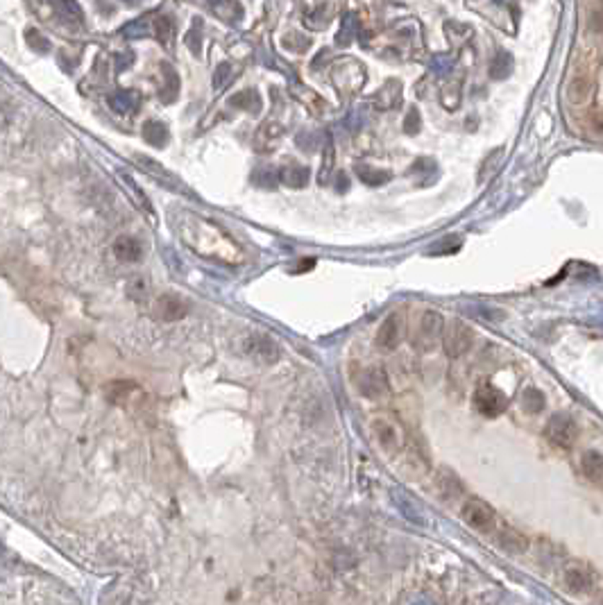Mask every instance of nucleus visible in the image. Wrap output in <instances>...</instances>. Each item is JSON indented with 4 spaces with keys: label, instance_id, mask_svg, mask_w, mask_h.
Returning <instances> with one entry per match:
<instances>
[{
    "label": "nucleus",
    "instance_id": "nucleus-1",
    "mask_svg": "<svg viewBox=\"0 0 603 605\" xmlns=\"http://www.w3.org/2000/svg\"><path fill=\"white\" fill-rule=\"evenodd\" d=\"M544 435L558 449H572L578 440V424L574 422L572 415L567 413H553L544 428Z\"/></svg>",
    "mask_w": 603,
    "mask_h": 605
},
{
    "label": "nucleus",
    "instance_id": "nucleus-2",
    "mask_svg": "<svg viewBox=\"0 0 603 605\" xmlns=\"http://www.w3.org/2000/svg\"><path fill=\"white\" fill-rule=\"evenodd\" d=\"M460 517L470 528L479 531V533H492L497 526V515H494L492 506L485 504L483 499H477V496H472L463 504Z\"/></svg>",
    "mask_w": 603,
    "mask_h": 605
},
{
    "label": "nucleus",
    "instance_id": "nucleus-3",
    "mask_svg": "<svg viewBox=\"0 0 603 605\" xmlns=\"http://www.w3.org/2000/svg\"><path fill=\"white\" fill-rule=\"evenodd\" d=\"M474 343V331L468 327L465 322L460 320H454L449 322L445 327V333H443V347L445 352L451 356V358H458L463 354L470 352V347Z\"/></svg>",
    "mask_w": 603,
    "mask_h": 605
},
{
    "label": "nucleus",
    "instance_id": "nucleus-4",
    "mask_svg": "<svg viewBox=\"0 0 603 605\" xmlns=\"http://www.w3.org/2000/svg\"><path fill=\"white\" fill-rule=\"evenodd\" d=\"M445 333V320L438 311H424L420 318V327H417V335H415V345L428 352L433 349L436 343L443 338Z\"/></svg>",
    "mask_w": 603,
    "mask_h": 605
},
{
    "label": "nucleus",
    "instance_id": "nucleus-5",
    "mask_svg": "<svg viewBox=\"0 0 603 605\" xmlns=\"http://www.w3.org/2000/svg\"><path fill=\"white\" fill-rule=\"evenodd\" d=\"M474 406H477V411L481 415L497 417L506 411L508 399L499 388L490 386V383H481V386L474 390Z\"/></svg>",
    "mask_w": 603,
    "mask_h": 605
},
{
    "label": "nucleus",
    "instance_id": "nucleus-6",
    "mask_svg": "<svg viewBox=\"0 0 603 605\" xmlns=\"http://www.w3.org/2000/svg\"><path fill=\"white\" fill-rule=\"evenodd\" d=\"M563 585L565 589L570 592V594L574 596H583V594H590L594 587V578H592V572L581 565V562H567L565 569H563Z\"/></svg>",
    "mask_w": 603,
    "mask_h": 605
},
{
    "label": "nucleus",
    "instance_id": "nucleus-7",
    "mask_svg": "<svg viewBox=\"0 0 603 605\" xmlns=\"http://www.w3.org/2000/svg\"><path fill=\"white\" fill-rule=\"evenodd\" d=\"M372 433L379 442V447L392 453L402 447V428L397 422H392L390 417H377L372 422Z\"/></svg>",
    "mask_w": 603,
    "mask_h": 605
},
{
    "label": "nucleus",
    "instance_id": "nucleus-8",
    "mask_svg": "<svg viewBox=\"0 0 603 605\" xmlns=\"http://www.w3.org/2000/svg\"><path fill=\"white\" fill-rule=\"evenodd\" d=\"M134 161H136V166L141 168L143 172H148L150 177H155V179H159V184H164L166 189H170V191H175V193H184V195H191V191L187 189V186H184L175 174L172 172H168L166 168H161L157 161H153V159H148V157H143V155H136L134 157Z\"/></svg>",
    "mask_w": 603,
    "mask_h": 605
},
{
    "label": "nucleus",
    "instance_id": "nucleus-9",
    "mask_svg": "<svg viewBox=\"0 0 603 605\" xmlns=\"http://www.w3.org/2000/svg\"><path fill=\"white\" fill-rule=\"evenodd\" d=\"M565 93H567V102L570 104H574V107H585L594 96V84L587 75H574L570 79V84H567Z\"/></svg>",
    "mask_w": 603,
    "mask_h": 605
},
{
    "label": "nucleus",
    "instance_id": "nucleus-10",
    "mask_svg": "<svg viewBox=\"0 0 603 605\" xmlns=\"http://www.w3.org/2000/svg\"><path fill=\"white\" fill-rule=\"evenodd\" d=\"M155 311H157V316H159L161 320L175 322V320H182L184 316H187V313H189V304H187V301H184L179 295L166 293V295H161V297L157 299Z\"/></svg>",
    "mask_w": 603,
    "mask_h": 605
},
{
    "label": "nucleus",
    "instance_id": "nucleus-11",
    "mask_svg": "<svg viewBox=\"0 0 603 605\" xmlns=\"http://www.w3.org/2000/svg\"><path fill=\"white\" fill-rule=\"evenodd\" d=\"M399 338H402V318L397 313H392L381 324V329L377 333V345L381 349H386V352H392L399 345Z\"/></svg>",
    "mask_w": 603,
    "mask_h": 605
},
{
    "label": "nucleus",
    "instance_id": "nucleus-12",
    "mask_svg": "<svg viewBox=\"0 0 603 605\" xmlns=\"http://www.w3.org/2000/svg\"><path fill=\"white\" fill-rule=\"evenodd\" d=\"M282 136H284V127L282 125H277V123H263L261 127H259V132L254 134V141H252V145H254V150H257V152H270V150H275L277 148V143L282 141Z\"/></svg>",
    "mask_w": 603,
    "mask_h": 605
},
{
    "label": "nucleus",
    "instance_id": "nucleus-13",
    "mask_svg": "<svg viewBox=\"0 0 603 605\" xmlns=\"http://www.w3.org/2000/svg\"><path fill=\"white\" fill-rule=\"evenodd\" d=\"M361 392L365 394V397H381V394L388 392V377L384 370L379 367H370L365 370V374L361 379Z\"/></svg>",
    "mask_w": 603,
    "mask_h": 605
},
{
    "label": "nucleus",
    "instance_id": "nucleus-14",
    "mask_svg": "<svg viewBox=\"0 0 603 605\" xmlns=\"http://www.w3.org/2000/svg\"><path fill=\"white\" fill-rule=\"evenodd\" d=\"M114 254L123 263H136L143 259V245L134 236H121L114 243Z\"/></svg>",
    "mask_w": 603,
    "mask_h": 605
},
{
    "label": "nucleus",
    "instance_id": "nucleus-15",
    "mask_svg": "<svg viewBox=\"0 0 603 605\" xmlns=\"http://www.w3.org/2000/svg\"><path fill=\"white\" fill-rule=\"evenodd\" d=\"M497 542H499V546L506 553H513V555H521V553H526V549H529L526 535L519 533L517 528H510V526H504L499 531V535H497Z\"/></svg>",
    "mask_w": 603,
    "mask_h": 605
},
{
    "label": "nucleus",
    "instance_id": "nucleus-16",
    "mask_svg": "<svg viewBox=\"0 0 603 605\" xmlns=\"http://www.w3.org/2000/svg\"><path fill=\"white\" fill-rule=\"evenodd\" d=\"M581 472L590 483L603 485V453L587 449L581 456Z\"/></svg>",
    "mask_w": 603,
    "mask_h": 605
},
{
    "label": "nucleus",
    "instance_id": "nucleus-17",
    "mask_svg": "<svg viewBox=\"0 0 603 605\" xmlns=\"http://www.w3.org/2000/svg\"><path fill=\"white\" fill-rule=\"evenodd\" d=\"M280 179L291 186V189H304L311 179V170L306 166L297 164V161H288V164L280 170Z\"/></svg>",
    "mask_w": 603,
    "mask_h": 605
},
{
    "label": "nucleus",
    "instance_id": "nucleus-18",
    "mask_svg": "<svg viewBox=\"0 0 603 605\" xmlns=\"http://www.w3.org/2000/svg\"><path fill=\"white\" fill-rule=\"evenodd\" d=\"M107 102H109V107L116 113H127V111H136L138 109L141 96H138V91H134V89H123V91L111 93V96L107 98Z\"/></svg>",
    "mask_w": 603,
    "mask_h": 605
},
{
    "label": "nucleus",
    "instance_id": "nucleus-19",
    "mask_svg": "<svg viewBox=\"0 0 603 605\" xmlns=\"http://www.w3.org/2000/svg\"><path fill=\"white\" fill-rule=\"evenodd\" d=\"M161 79H164V84H161V100L164 102H175L177 100V93H179V77L175 73V68H172L170 64H161Z\"/></svg>",
    "mask_w": 603,
    "mask_h": 605
},
{
    "label": "nucleus",
    "instance_id": "nucleus-20",
    "mask_svg": "<svg viewBox=\"0 0 603 605\" xmlns=\"http://www.w3.org/2000/svg\"><path fill=\"white\" fill-rule=\"evenodd\" d=\"M118 179H121V186H123V189L127 191V195L132 197V202H134L138 209H141L143 213H148L150 218H153V216H155L153 206H150V202H148L145 193H143L141 189H138L136 184H134V179L130 177V174H127V172H118Z\"/></svg>",
    "mask_w": 603,
    "mask_h": 605
},
{
    "label": "nucleus",
    "instance_id": "nucleus-21",
    "mask_svg": "<svg viewBox=\"0 0 603 605\" xmlns=\"http://www.w3.org/2000/svg\"><path fill=\"white\" fill-rule=\"evenodd\" d=\"M143 138L148 145L153 148H164L170 141V132H168V125L161 123V121H148L143 125Z\"/></svg>",
    "mask_w": 603,
    "mask_h": 605
},
{
    "label": "nucleus",
    "instance_id": "nucleus-22",
    "mask_svg": "<svg viewBox=\"0 0 603 605\" xmlns=\"http://www.w3.org/2000/svg\"><path fill=\"white\" fill-rule=\"evenodd\" d=\"M399 102H402V84L397 82V79H388V82L379 91L377 104L381 109H392V107H397Z\"/></svg>",
    "mask_w": 603,
    "mask_h": 605
},
{
    "label": "nucleus",
    "instance_id": "nucleus-23",
    "mask_svg": "<svg viewBox=\"0 0 603 605\" xmlns=\"http://www.w3.org/2000/svg\"><path fill=\"white\" fill-rule=\"evenodd\" d=\"M229 104L236 109H245V111H254L257 113L261 109V96L254 89H245V91H238L234 96L229 98Z\"/></svg>",
    "mask_w": 603,
    "mask_h": 605
},
{
    "label": "nucleus",
    "instance_id": "nucleus-24",
    "mask_svg": "<svg viewBox=\"0 0 603 605\" xmlns=\"http://www.w3.org/2000/svg\"><path fill=\"white\" fill-rule=\"evenodd\" d=\"M356 174L370 186H381V184L390 182V177H392L388 170H379V168H372L367 164H356Z\"/></svg>",
    "mask_w": 603,
    "mask_h": 605
},
{
    "label": "nucleus",
    "instance_id": "nucleus-25",
    "mask_svg": "<svg viewBox=\"0 0 603 605\" xmlns=\"http://www.w3.org/2000/svg\"><path fill=\"white\" fill-rule=\"evenodd\" d=\"M214 11L227 23H236L243 18V7H240V3H236V0H218V3L214 5Z\"/></svg>",
    "mask_w": 603,
    "mask_h": 605
},
{
    "label": "nucleus",
    "instance_id": "nucleus-26",
    "mask_svg": "<svg viewBox=\"0 0 603 605\" xmlns=\"http://www.w3.org/2000/svg\"><path fill=\"white\" fill-rule=\"evenodd\" d=\"M438 487H440V494H443L445 499H454L463 492V485L458 483V479L447 470H443L438 474Z\"/></svg>",
    "mask_w": 603,
    "mask_h": 605
},
{
    "label": "nucleus",
    "instance_id": "nucleus-27",
    "mask_svg": "<svg viewBox=\"0 0 603 605\" xmlns=\"http://www.w3.org/2000/svg\"><path fill=\"white\" fill-rule=\"evenodd\" d=\"M150 32H155V21H150L145 16L127 23V26L123 28V34L127 39H143V37H148Z\"/></svg>",
    "mask_w": 603,
    "mask_h": 605
},
{
    "label": "nucleus",
    "instance_id": "nucleus-28",
    "mask_svg": "<svg viewBox=\"0 0 603 605\" xmlns=\"http://www.w3.org/2000/svg\"><path fill=\"white\" fill-rule=\"evenodd\" d=\"M356 34H358V18L354 14H347L343 18V26H341L338 37H336V43H338V45H350Z\"/></svg>",
    "mask_w": 603,
    "mask_h": 605
},
{
    "label": "nucleus",
    "instance_id": "nucleus-29",
    "mask_svg": "<svg viewBox=\"0 0 603 605\" xmlns=\"http://www.w3.org/2000/svg\"><path fill=\"white\" fill-rule=\"evenodd\" d=\"M52 5L57 9V14L66 21H82V9H79L77 0H52Z\"/></svg>",
    "mask_w": 603,
    "mask_h": 605
},
{
    "label": "nucleus",
    "instance_id": "nucleus-30",
    "mask_svg": "<svg viewBox=\"0 0 603 605\" xmlns=\"http://www.w3.org/2000/svg\"><path fill=\"white\" fill-rule=\"evenodd\" d=\"M155 37L166 45L172 43V37H175V26H172L170 16H157L155 18Z\"/></svg>",
    "mask_w": 603,
    "mask_h": 605
},
{
    "label": "nucleus",
    "instance_id": "nucleus-31",
    "mask_svg": "<svg viewBox=\"0 0 603 605\" xmlns=\"http://www.w3.org/2000/svg\"><path fill=\"white\" fill-rule=\"evenodd\" d=\"M521 404H524V409L529 413H540L544 406H547V401H544V394L538 388H526L524 394H521Z\"/></svg>",
    "mask_w": 603,
    "mask_h": 605
},
{
    "label": "nucleus",
    "instance_id": "nucleus-32",
    "mask_svg": "<svg viewBox=\"0 0 603 605\" xmlns=\"http://www.w3.org/2000/svg\"><path fill=\"white\" fill-rule=\"evenodd\" d=\"M275 179H277V172L272 168H257L252 172V184L257 186H263V189H272L275 186Z\"/></svg>",
    "mask_w": 603,
    "mask_h": 605
},
{
    "label": "nucleus",
    "instance_id": "nucleus-33",
    "mask_svg": "<svg viewBox=\"0 0 603 605\" xmlns=\"http://www.w3.org/2000/svg\"><path fill=\"white\" fill-rule=\"evenodd\" d=\"M28 45L32 50H37V52H48L50 50V41L43 37L41 32H37V30H28Z\"/></svg>",
    "mask_w": 603,
    "mask_h": 605
},
{
    "label": "nucleus",
    "instance_id": "nucleus-34",
    "mask_svg": "<svg viewBox=\"0 0 603 605\" xmlns=\"http://www.w3.org/2000/svg\"><path fill=\"white\" fill-rule=\"evenodd\" d=\"M229 79H231V66H229L227 62L218 64L216 73H214V89H216V91L225 89V87H227V82H229Z\"/></svg>",
    "mask_w": 603,
    "mask_h": 605
},
{
    "label": "nucleus",
    "instance_id": "nucleus-35",
    "mask_svg": "<svg viewBox=\"0 0 603 605\" xmlns=\"http://www.w3.org/2000/svg\"><path fill=\"white\" fill-rule=\"evenodd\" d=\"M333 168V143L331 138H327V150H324V164H322V170H320V182L327 184V174L331 172Z\"/></svg>",
    "mask_w": 603,
    "mask_h": 605
},
{
    "label": "nucleus",
    "instance_id": "nucleus-36",
    "mask_svg": "<svg viewBox=\"0 0 603 605\" xmlns=\"http://www.w3.org/2000/svg\"><path fill=\"white\" fill-rule=\"evenodd\" d=\"M293 93H295V96H297V98H299L302 102H304V104H313V107H318V111H320V109L324 107V104H322V100H320V98L316 96V93H313V91H311V89H304V87H297V91H293Z\"/></svg>",
    "mask_w": 603,
    "mask_h": 605
},
{
    "label": "nucleus",
    "instance_id": "nucleus-37",
    "mask_svg": "<svg viewBox=\"0 0 603 605\" xmlns=\"http://www.w3.org/2000/svg\"><path fill=\"white\" fill-rule=\"evenodd\" d=\"M417 130H420V113H417V109H411L404 118V132L417 134Z\"/></svg>",
    "mask_w": 603,
    "mask_h": 605
},
{
    "label": "nucleus",
    "instance_id": "nucleus-38",
    "mask_svg": "<svg viewBox=\"0 0 603 605\" xmlns=\"http://www.w3.org/2000/svg\"><path fill=\"white\" fill-rule=\"evenodd\" d=\"M510 71V60L508 55H499L492 64V77H504Z\"/></svg>",
    "mask_w": 603,
    "mask_h": 605
},
{
    "label": "nucleus",
    "instance_id": "nucleus-39",
    "mask_svg": "<svg viewBox=\"0 0 603 605\" xmlns=\"http://www.w3.org/2000/svg\"><path fill=\"white\" fill-rule=\"evenodd\" d=\"M297 145H299L302 150H306V152H311V150H316V145H318V134L302 132V134L297 136Z\"/></svg>",
    "mask_w": 603,
    "mask_h": 605
},
{
    "label": "nucleus",
    "instance_id": "nucleus-40",
    "mask_svg": "<svg viewBox=\"0 0 603 605\" xmlns=\"http://www.w3.org/2000/svg\"><path fill=\"white\" fill-rule=\"evenodd\" d=\"M114 62H116V73H121V71H125V68H130L134 64V52L114 55Z\"/></svg>",
    "mask_w": 603,
    "mask_h": 605
},
{
    "label": "nucleus",
    "instance_id": "nucleus-41",
    "mask_svg": "<svg viewBox=\"0 0 603 605\" xmlns=\"http://www.w3.org/2000/svg\"><path fill=\"white\" fill-rule=\"evenodd\" d=\"M187 45L191 48V52H195V55H200V48H202V39H200V34H198V28H193V30H189V34H187Z\"/></svg>",
    "mask_w": 603,
    "mask_h": 605
},
{
    "label": "nucleus",
    "instance_id": "nucleus-42",
    "mask_svg": "<svg viewBox=\"0 0 603 605\" xmlns=\"http://www.w3.org/2000/svg\"><path fill=\"white\" fill-rule=\"evenodd\" d=\"M288 37H291V39H284V45H286V48L302 50V48H306V45L311 43L309 39H302V43H297V41H299V34H288Z\"/></svg>",
    "mask_w": 603,
    "mask_h": 605
},
{
    "label": "nucleus",
    "instance_id": "nucleus-43",
    "mask_svg": "<svg viewBox=\"0 0 603 605\" xmlns=\"http://www.w3.org/2000/svg\"><path fill=\"white\" fill-rule=\"evenodd\" d=\"M336 182H338V184H336V191H338V193H345L347 189H350V179H347V174H345V172H338V177H336Z\"/></svg>",
    "mask_w": 603,
    "mask_h": 605
},
{
    "label": "nucleus",
    "instance_id": "nucleus-44",
    "mask_svg": "<svg viewBox=\"0 0 603 605\" xmlns=\"http://www.w3.org/2000/svg\"><path fill=\"white\" fill-rule=\"evenodd\" d=\"M592 125L597 127V132H599V134H603V113H597V116H594Z\"/></svg>",
    "mask_w": 603,
    "mask_h": 605
},
{
    "label": "nucleus",
    "instance_id": "nucleus-45",
    "mask_svg": "<svg viewBox=\"0 0 603 605\" xmlns=\"http://www.w3.org/2000/svg\"><path fill=\"white\" fill-rule=\"evenodd\" d=\"M601 605H603V594H601Z\"/></svg>",
    "mask_w": 603,
    "mask_h": 605
}]
</instances>
